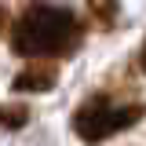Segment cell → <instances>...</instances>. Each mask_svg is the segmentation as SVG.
<instances>
[{
  "label": "cell",
  "mask_w": 146,
  "mask_h": 146,
  "mask_svg": "<svg viewBox=\"0 0 146 146\" xmlns=\"http://www.w3.org/2000/svg\"><path fill=\"white\" fill-rule=\"evenodd\" d=\"M80 44L84 22L51 0H33L11 26V51L22 58H66Z\"/></svg>",
  "instance_id": "cell-1"
},
{
  "label": "cell",
  "mask_w": 146,
  "mask_h": 146,
  "mask_svg": "<svg viewBox=\"0 0 146 146\" xmlns=\"http://www.w3.org/2000/svg\"><path fill=\"white\" fill-rule=\"evenodd\" d=\"M143 117H146L143 99H124V95H113V91H95V95H88L73 110V131L84 143H102L110 135L139 124Z\"/></svg>",
  "instance_id": "cell-2"
},
{
  "label": "cell",
  "mask_w": 146,
  "mask_h": 146,
  "mask_svg": "<svg viewBox=\"0 0 146 146\" xmlns=\"http://www.w3.org/2000/svg\"><path fill=\"white\" fill-rule=\"evenodd\" d=\"M58 84V66L48 62V58H33L26 70H18L15 77V91H26V95H40V91H51Z\"/></svg>",
  "instance_id": "cell-3"
},
{
  "label": "cell",
  "mask_w": 146,
  "mask_h": 146,
  "mask_svg": "<svg viewBox=\"0 0 146 146\" xmlns=\"http://www.w3.org/2000/svg\"><path fill=\"white\" fill-rule=\"evenodd\" d=\"M88 11L95 18V26L110 33L113 26H117V15H121V7H117V0H88Z\"/></svg>",
  "instance_id": "cell-4"
},
{
  "label": "cell",
  "mask_w": 146,
  "mask_h": 146,
  "mask_svg": "<svg viewBox=\"0 0 146 146\" xmlns=\"http://www.w3.org/2000/svg\"><path fill=\"white\" fill-rule=\"evenodd\" d=\"M26 124H29V106L26 102H0V128L18 131Z\"/></svg>",
  "instance_id": "cell-5"
},
{
  "label": "cell",
  "mask_w": 146,
  "mask_h": 146,
  "mask_svg": "<svg viewBox=\"0 0 146 146\" xmlns=\"http://www.w3.org/2000/svg\"><path fill=\"white\" fill-rule=\"evenodd\" d=\"M7 33V7H4V4H0V36Z\"/></svg>",
  "instance_id": "cell-6"
},
{
  "label": "cell",
  "mask_w": 146,
  "mask_h": 146,
  "mask_svg": "<svg viewBox=\"0 0 146 146\" xmlns=\"http://www.w3.org/2000/svg\"><path fill=\"white\" fill-rule=\"evenodd\" d=\"M139 70L146 73V40H143V48H139Z\"/></svg>",
  "instance_id": "cell-7"
}]
</instances>
